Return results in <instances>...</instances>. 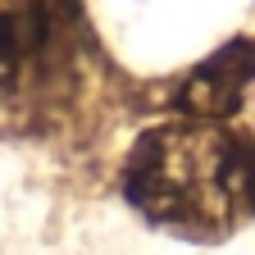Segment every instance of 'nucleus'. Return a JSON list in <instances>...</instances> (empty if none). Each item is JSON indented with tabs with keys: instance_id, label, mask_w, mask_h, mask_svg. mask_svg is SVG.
I'll return each instance as SVG.
<instances>
[{
	"instance_id": "obj_2",
	"label": "nucleus",
	"mask_w": 255,
	"mask_h": 255,
	"mask_svg": "<svg viewBox=\"0 0 255 255\" xmlns=\"http://www.w3.org/2000/svg\"><path fill=\"white\" fill-rule=\"evenodd\" d=\"M87 50L78 0H0V114L32 128L69 110Z\"/></svg>"
},
{
	"instance_id": "obj_1",
	"label": "nucleus",
	"mask_w": 255,
	"mask_h": 255,
	"mask_svg": "<svg viewBox=\"0 0 255 255\" xmlns=\"http://www.w3.org/2000/svg\"><path fill=\"white\" fill-rule=\"evenodd\" d=\"M123 196L159 228L223 237L255 214V146L196 114L150 128L123 164Z\"/></svg>"
},
{
	"instance_id": "obj_3",
	"label": "nucleus",
	"mask_w": 255,
	"mask_h": 255,
	"mask_svg": "<svg viewBox=\"0 0 255 255\" xmlns=\"http://www.w3.org/2000/svg\"><path fill=\"white\" fill-rule=\"evenodd\" d=\"M255 78V46L246 41H233L223 46L219 55H210L196 73L182 82V96L178 105L196 119H223L228 110H237L246 82Z\"/></svg>"
}]
</instances>
